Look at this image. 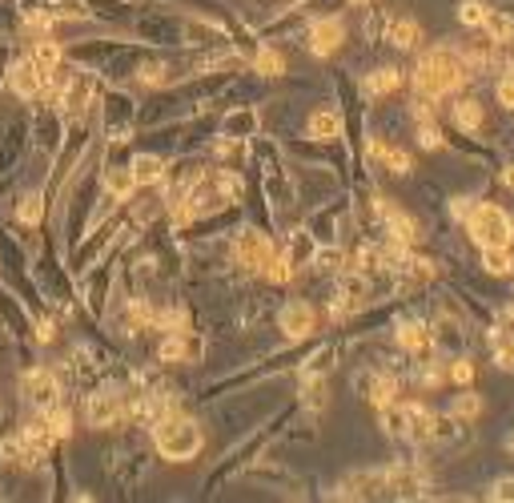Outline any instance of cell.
I'll return each mask as SVG.
<instances>
[{"instance_id": "6da1fadb", "label": "cell", "mask_w": 514, "mask_h": 503, "mask_svg": "<svg viewBox=\"0 0 514 503\" xmlns=\"http://www.w3.org/2000/svg\"><path fill=\"white\" fill-rule=\"evenodd\" d=\"M249 165L257 170V186H261L265 202L273 210V222H286V214L297 205V186H294V165H289V154L281 141L273 138H249Z\"/></svg>"}, {"instance_id": "7a4b0ae2", "label": "cell", "mask_w": 514, "mask_h": 503, "mask_svg": "<svg viewBox=\"0 0 514 503\" xmlns=\"http://www.w3.org/2000/svg\"><path fill=\"white\" fill-rule=\"evenodd\" d=\"M466 81H470V69H466L462 53L450 49V45H422V57H418L414 73H410V93L446 101L454 93H462Z\"/></svg>"}, {"instance_id": "3957f363", "label": "cell", "mask_w": 514, "mask_h": 503, "mask_svg": "<svg viewBox=\"0 0 514 503\" xmlns=\"http://www.w3.org/2000/svg\"><path fill=\"white\" fill-rule=\"evenodd\" d=\"M294 415H297V403H294V407H286V411H278V419H269V423H265V427H257L249 439H241V443L233 447L229 455H221V463H217V467L205 475V483H201V491H205V495H213L221 483H229V479H237L241 471L249 467V463L265 459V451H269V447L281 439V431H286V423L294 419Z\"/></svg>"}, {"instance_id": "277c9868", "label": "cell", "mask_w": 514, "mask_h": 503, "mask_svg": "<svg viewBox=\"0 0 514 503\" xmlns=\"http://www.w3.org/2000/svg\"><path fill=\"white\" fill-rule=\"evenodd\" d=\"M149 435H153V451H157L165 463H189L193 455L205 447L201 423L193 419V415H185L181 407L161 415V419L149 427Z\"/></svg>"}, {"instance_id": "5b68a950", "label": "cell", "mask_w": 514, "mask_h": 503, "mask_svg": "<svg viewBox=\"0 0 514 503\" xmlns=\"http://www.w3.org/2000/svg\"><path fill=\"white\" fill-rule=\"evenodd\" d=\"M466 238H470L474 250H494V246H514V218L490 197H478L474 210L462 222Z\"/></svg>"}, {"instance_id": "8992f818", "label": "cell", "mask_w": 514, "mask_h": 503, "mask_svg": "<svg viewBox=\"0 0 514 503\" xmlns=\"http://www.w3.org/2000/svg\"><path fill=\"white\" fill-rule=\"evenodd\" d=\"M289 154V162L297 165H313V170H334V178L342 181V186H350V149H345V141H321V138H310V133H302V138H286L281 141Z\"/></svg>"}, {"instance_id": "52a82bcc", "label": "cell", "mask_w": 514, "mask_h": 503, "mask_svg": "<svg viewBox=\"0 0 514 503\" xmlns=\"http://www.w3.org/2000/svg\"><path fill=\"white\" fill-rule=\"evenodd\" d=\"M273 254H278L273 234H269V230H261L257 222H241V226L229 234V258H233V266L245 270V274L261 278V270L269 266Z\"/></svg>"}, {"instance_id": "ba28073f", "label": "cell", "mask_w": 514, "mask_h": 503, "mask_svg": "<svg viewBox=\"0 0 514 503\" xmlns=\"http://www.w3.org/2000/svg\"><path fill=\"white\" fill-rule=\"evenodd\" d=\"M128 403H133V395H128L120 382H109V387L85 395V423L93 431L120 427V423H128Z\"/></svg>"}, {"instance_id": "9c48e42d", "label": "cell", "mask_w": 514, "mask_h": 503, "mask_svg": "<svg viewBox=\"0 0 514 503\" xmlns=\"http://www.w3.org/2000/svg\"><path fill=\"white\" fill-rule=\"evenodd\" d=\"M117 250H109L101 262H93V266L80 274V302H85V310L93 318H101L104 310H109V298H112V286H117Z\"/></svg>"}, {"instance_id": "30bf717a", "label": "cell", "mask_w": 514, "mask_h": 503, "mask_svg": "<svg viewBox=\"0 0 514 503\" xmlns=\"http://www.w3.org/2000/svg\"><path fill=\"white\" fill-rule=\"evenodd\" d=\"M305 230L313 234L318 246H345V234H350V194H337L334 202H321V210H313L305 218Z\"/></svg>"}, {"instance_id": "8fae6325", "label": "cell", "mask_w": 514, "mask_h": 503, "mask_svg": "<svg viewBox=\"0 0 514 503\" xmlns=\"http://www.w3.org/2000/svg\"><path fill=\"white\" fill-rule=\"evenodd\" d=\"M466 314L458 310V302H442L438 314L430 318V334H434V350L442 358H454V355H466L470 347V334H466Z\"/></svg>"}, {"instance_id": "7c38bea8", "label": "cell", "mask_w": 514, "mask_h": 503, "mask_svg": "<svg viewBox=\"0 0 514 503\" xmlns=\"http://www.w3.org/2000/svg\"><path fill=\"white\" fill-rule=\"evenodd\" d=\"M386 479H390V499H426L434 491V479L422 459L386 463Z\"/></svg>"}, {"instance_id": "4fadbf2b", "label": "cell", "mask_w": 514, "mask_h": 503, "mask_svg": "<svg viewBox=\"0 0 514 503\" xmlns=\"http://www.w3.org/2000/svg\"><path fill=\"white\" fill-rule=\"evenodd\" d=\"M205 358V334L201 331H161L153 342V363H201Z\"/></svg>"}, {"instance_id": "5bb4252c", "label": "cell", "mask_w": 514, "mask_h": 503, "mask_svg": "<svg viewBox=\"0 0 514 503\" xmlns=\"http://www.w3.org/2000/svg\"><path fill=\"white\" fill-rule=\"evenodd\" d=\"M390 331H394V347H398L402 355H410V358H430V355H438V350H434V334H430V323H426V318H418V314H398Z\"/></svg>"}, {"instance_id": "9a60e30c", "label": "cell", "mask_w": 514, "mask_h": 503, "mask_svg": "<svg viewBox=\"0 0 514 503\" xmlns=\"http://www.w3.org/2000/svg\"><path fill=\"white\" fill-rule=\"evenodd\" d=\"M329 495L334 499H386L390 495V479H386V467H358L350 475H342V483Z\"/></svg>"}, {"instance_id": "2e32d148", "label": "cell", "mask_w": 514, "mask_h": 503, "mask_svg": "<svg viewBox=\"0 0 514 503\" xmlns=\"http://www.w3.org/2000/svg\"><path fill=\"white\" fill-rule=\"evenodd\" d=\"M302 41H305V53L318 61H329L345 41V21L342 17H313L310 25L302 29Z\"/></svg>"}, {"instance_id": "e0dca14e", "label": "cell", "mask_w": 514, "mask_h": 503, "mask_svg": "<svg viewBox=\"0 0 514 503\" xmlns=\"http://www.w3.org/2000/svg\"><path fill=\"white\" fill-rule=\"evenodd\" d=\"M318 306L305 298H289L286 306L278 310V331L286 334V342H305V339H318Z\"/></svg>"}, {"instance_id": "ac0fdd59", "label": "cell", "mask_w": 514, "mask_h": 503, "mask_svg": "<svg viewBox=\"0 0 514 503\" xmlns=\"http://www.w3.org/2000/svg\"><path fill=\"white\" fill-rule=\"evenodd\" d=\"M353 390H358V395L377 411V407H386V403H398L402 382L394 379L386 366H361V371L353 374Z\"/></svg>"}, {"instance_id": "d6986e66", "label": "cell", "mask_w": 514, "mask_h": 503, "mask_svg": "<svg viewBox=\"0 0 514 503\" xmlns=\"http://www.w3.org/2000/svg\"><path fill=\"white\" fill-rule=\"evenodd\" d=\"M21 390H24V403L32 411H48V407L61 403V374L48 371V366H32V371L21 374Z\"/></svg>"}, {"instance_id": "ffe728a7", "label": "cell", "mask_w": 514, "mask_h": 503, "mask_svg": "<svg viewBox=\"0 0 514 503\" xmlns=\"http://www.w3.org/2000/svg\"><path fill=\"white\" fill-rule=\"evenodd\" d=\"M8 89H12L21 101H29V105L32 101H45L48 97V73L32 57H21L8 65Z\"/></svg>"}, {"instance_id": "44dd1931", "label": "cell", "mask_w": 514, "mask_h": 503, "mask_svg": "<svg viewBox=\"0 0 514 503\" xmlns=\"http://www.w3.org/2000/svg\"><path fill=\"white\" fill-rule=\"evenodd\" d=\"M358 89H361V97H366L369 105H382V101L398 97V93L406 89V73H402L398 65H377V69H369V73L361 77Z\"/></svg>"}, {"instance_id": "7402d4cb", "label": "cell", "mask_w": 514, "mask_h": 503, "mask_svg": "<svg viewBox=\"0 0 514 503\" xmlns=\"http://www.w3.org/2000/svg\"><path fill=\"white\" fill-rule=\"evenodd\" d=\"M446 125H454V130L462 133H482L486 130V105H482V97H474V93H454L446 105Z\"/></svg>"}, {"instance_id": "603a6c76", "label": "cell", "mask_w": 514, "mask_h": 503, "mask_svg": "<svg viewBox=\"0 0 514 503\" xmlns=\"http://www.w3.org/2000/svg\"><path fill=\"white\" fill-rule=\"evenodd\" d=\"M217 133H225V138H241V141H249V138H257L261 133V113H257V105H229V109H221L217 113Z\"/></svg>"}, {"instance_id": "cb8c5ba5", "label": "cell", "mask_w": 514, "mask_h": 503, "mask_svg": "<svg viewBox=\"0 0 514 503\" xmlns=\"http://www.w3.org/2000/svg\"><path fill=\"white\" fill-rule=\"evenodd\" d=\"M426 41L422 25H418L414 17H406V13H390V21H386V45L398 53H418Z\"/></svg>"}, {"instance_id": "d4e9b609", "label": "cell", "mask_w": 514, "mask_h": 503, "mask_svg": "<svg viewBox=\"0 0 514 503\" xmlns=\"http://www.w3.org/2000/svg\"><path fill=\"white\" fill-rule=\"evenodd\" d=\"M128 170H133V181H137V189L165 186L169 157H165V154H153V149H137V154L128 157Z\"/></svg>"}, {"instance_id": "484cf974", "label": "cell", "mask_w": 514, "mask_h": 503, "mask_svg": "<svg viewBox=\"0 0 514 503\" xmlns=\"http://www.w3.org/2000/svg\"><path fill=\"white\" fill-rule=\"evenodd\" d=\"M101 189L112 197V202L125 205L128 197L137 194V181H133L128 162H101Z\"/></svg>"}, {"instance_id": "4316f807", "label": "cell", "mask_w": 514, "mask_h": 503, "mask_svg": "<svg viewBox=\"0 0 514 503\" xmlns=\"http://www.w3.org/2000/svg\"><path fill=\"white\" fill-rule=\"evenodd\" d=\"M337 358H342V342H313V350L305 355V363L297 366V374H302V379H329Z\"/></svg>"}, {"instance_id": "83f0119b", "label": "cell", "mask_w": 514, "mask_h": 503, "mask_svg": "<svg viewBox=\"0 0 514 503\" xmlns=\"http://www.w3.org/2000/svg\"><path fill=\"white\" fill-rule=\"evenodd\" d=\"M0 323L8 326V334H12V339L21 342V347L32 339V314L12 298V294L4 290V286H0Z\"/></svg>"}, {"instance_id": "f1b7e54d", "label": "cell", "mask_w": 514, "mask_h": 503, "mask_svg": "<svg viewBox=\"0 0 514 503\" xmlns=\"http://www.w3.org/2000/svg\"><path fill=\"white\" fill-rule=\"evenodd\" d=\"M281 254H286L297 270H310L313 254H318V242H313V234L305 226H294V230H286V246H281Z\"/></svg>"}, {"instance_id": "f546056e", "label": "cell", "mask_w": 514, "mask_h": 503, "mask_svg": "<svg viewBox=\"0 0 514 503\" xmlns=\"http://www.w3.org/2000/svg\"><path fill=\"white\" fill-rule=\"evenodd\" d=\"M249 73H257L261 81H278V77L289 73V61L281 49H273V45H261V49L249 57Z\"/></svg>"}, {"instance_id": "4dcf8cb0", "label": "cell", "mask_w": 514, "mask_h": 503, "mask_svg": "<svg viewBox=\"0 0 514 503\" xmlns=\"http://www.w3.org/2000/svg\"><path fill=\"white\" fill-rule=\"evenodd\" d=\"M377 427H382V435L394 439V443H410L406 403H386V407H377Z\"/></svg>"}, {"instance_id": "1f68e13d", "label": "cell", "mask_w": 514, "mask_h": 503, "mask_svg": "<svg viewBox=\"0 0 514 503\" xmlns=\"http://www.w3.org/2000/svg\"><path fill=\"white\" fill-rule=\"evenodd\" d=\"M45 214H48L45 189H29V194L16 202V222H21L24 230H40V226H45Z\"/></svg>"}, {"instance_id": "d6a6232c", "label": "cell", "mask_w": 514, "mask_h": 503, "mask_svg": "<svg viewBox=\"0 0 514 503\" xmlns=\"http://www.w3.org/2000/svg\"><path fill=\"white\" fill-rule=\"evenodd\" d=\"M305 133L321 141H342V113L337 109H313L305 117Z\"/></svg>"}, {"instance_id": "836d02e7", "label": "cell", "mask_w": 514, "mask_h": 503, "mask_svg": "<svg viewBox=\"0 0 514 503\" xmlns=\"http://www.w3.org/2000/svg\"><path fill=\"white\" fill-rule=\"evenodd\" d=\"M406 427H410V447H426L434 431V411L426 403H406Z\"/></svg>"}, {"instance_id": "e575fe53", "label": "cell", "mask_w": 514, "mask_h": 503, "mask_svg": "<svg viewBox=\"0 0 514 503\" xmlns=\"http://www.w3.org/2000/svg\"><path fill=\"white\" fill-rule=\"evenodd\" d=\"M310 270L318 278H337L345 270V246H318V254H313V262H310Z\"/></svg>"}, {"instance_id": "d590c367", "label": "cell", "mask_w": 514, "mask_h": 503, "mask_svg": "<svg viewBox=\"0 0 514 503\" xmlns=\"http://www.w3.org/2000/svg\"><path fill=\"white\" fill-rule=\"evenodd\" d=\"M482 33L490 37V41L502 49V45H514V13L506 9H490L486 21H482Z\"/></svg>"}, {"instance_id": "8d00e7d4", "label": "cell", "mask_w": 514, "mask_h": 503, "mask_svg": "<svg viewBox=\"0 0 514 503\" xmlns=\"http://www.w3.org/2000/svg\"><path fill=\"white\" fill-rule=\"evenodd\" d=\"M454 419H462V423H478L482 419V395L474 387H458V395L450 398V407H446Z\"/></svg>"}, {"instance_id": "74e56055", "label": "cell", "mask_w": 514, "mask_h": 503, "mask_svg": "<svg viewBox=\"0 0 514 503\" xmlns=\"http://www.w3.org/2000/svg\"><path fill=\"white\" fill-rule=\"evenodd\" d=\"M478 262H482V270H486L490 278H506V274H514V254H510V246L478 250Z\"/></svg>"}, {"instance_id": "f35d334b", "label": "cell", "mask_w": 514, "mask_h": 503, "mask_svg": "<svg viewBox=\"0 0 514 503\" xmlns=\"http://www.w3.org/2000/svg\"><path fill=\"white\" fill-rule=\"evenodd\" d=\"M297 274H302V270H297L294 262H289V258H286V254H281V250L273 254V258H269V266L261 270V278H265V282H269V286H289V282H294Z\"/></svg>"}, {"instance_id": "ab89813d", "label": "cell", "mask_w": 514, "mask_h": 503, "mask_svg": "<svg viewBox=\"0 0 514 503\" xmlns=\"http://www.w3.org/2000/svg\"><path fill=\"white\" fill-rule=\"evenodd\" d=\"M414 146L434 154L442 149V117H426V122H414Z\"/></svg>"}, {"instance_id": "60d3db41", "label": "cell", "mask_w": 514, "mask_h": 503, "mask_svg": "<svg viewBox=\"0 0 514 503\" xmlns=\"http://www.w3.org/2000/svg\"><path fill=\"white\" fill-rule=\"evenodd\" d=\"M474 374H478V366H474V358H470V355H454V358H446V382H450V387H470Z\"/></svg>"}, {"instance_id": "b9f144b4", "label": "cell", "mask_w": 514, "mask_h": 503, "mask_svg": "<svg viewBox=\"0 0 514 503\" xmlns=\"http://www.w3.org/2000/svg\"><path fill=\"white\" fill-rule=\"evenodd\" d=\"M386 173H390V178H410V173H414V154L402 146H390V154H386Z\"/></svg>"}, {"instance_id": "7bdbcfd3", "label": "cell", "mask_w": 514, "mask_h": 503, "mask_svg": "<svg viewBox=\"0 0 514 503\" xmlns=\"http://www.w3.org/2000/svg\"><path fill=\"white\" fill-rule=\"evenodd\" d=\"M486 13H490V4H482V0H458V25H466V29H482V21H486Z\"/></svg>"}, {"instance_id": "ee69618b", "label": "cell", "mask_w": 514, "mask_h": 503, "mask_svg": "<svg viewBox=\"0 0 514 503\" xmlns=\"http://www.w3.org/2000/svg\"><path fill=\"white\" fill-rule=\"evenodd\" d=\"M490 363H494V371L510 374L514 371V347L510 342H494V347H490Z\"/></svg>"}, {"instance_id": "f6af8a7d", "label": "cell", "mask_w": 514, "mask_h": 503, "mask_svg": "<svg viewBox=\"0 0 514 503\" xmlns=\"http://www.w3.org/2000/svg\"><path fill=\"white\" fill-rule=\"evenodd\" d=\"M494 101L506 109V113H514V77L510 73H502L494 81Z\"/></svg>"}, {"instance_id": "bcb514c9", "label": "cell", "mask_w": 514, "mask_h": 503, "mask_svg": "<svg viewBox=\"0 0 514 503\" xmlns=\"http://www.w3.org/2000/svg\"><path fill=\"white\" fill-rule=\"evenodd\" d=\"M486 499H494V503H514V475L494 479V483L486 487Z\"/></svg>"}, {"instance_id": "7dc6e473", "label": "cell", "mask_w": 514, "mask_h": 503, "mask_svg": "<svg viewBox=\"0 0 514 503\" xmlns=\"http://www.w3.org/2000/svg\"><path fill=\"white\" fill-rule=\"evenodd\" d=\"M494 178H498V186H502V189H510V194H514V157H510V162H502V165H498V170H494Z\"/></svg>"}, {"instance_id": "c3c4849f", "label": "cell", "mask_w": 514, "mask_h": 503, "mask_svg": "<svg viewBox=\"0 0 514 503\" xmlns=\"http://www.w3.org/2000/svg\"><path fill=\"white\" fill-rule=\"evenodd\" d=\"M498 318H502L506 326H514V294H510V298H502V306H498Z\"/></svg>"}, {"instance_id": "681fc988", "label": "cell", "mask_w": 514, "mask_h": 503, "mask_svg": "<svg viewBox=\"0 0 514 503\" xmlns=\"http://www.w3.org/2000/svg\"><path fill=\"white\" fill-rule=\"evenodd\" d=\"M4 81H8V57L0 53V85H4Z\"/></svg>"}, {"instance_id": "f907efd6", "label": "cell", "mask_w": 514, "mask_h": 503, "mask_svg": "<svg viewBox=\"0 0 514 503\" xmlns=\"http://www.w3.org/2000/svg\"><path fill=\"white\" fill-rule=\"evenodd\" d=\"M345 4H353V9H366V4H374V0H345Z\"/></svg>"}, {"instance_id": "816d5d0a", "label": "cell", "mask_w": 514, "mask_h": 503, "mask_svg": "<svg viewBox=\"0 0 514 503\" xmlns=\"http://www.w3.org/2000/svg\"><path fill=\"white\" fill-rule=\"evenodd\" d=\"M506 451L514 455V431H510V435H506Z\"/></svg>"}, {"instance_id": "f5cc1de1", "label": "cell", "mask_w": 514, "mask_h": 503, "mask_svg": "<svg viewBox=\"0 0 514 503\" xmlns=\"http://www.w3.org/2000/svg\"><path fill=\"white\" fill-rule=\"evenodd\" d=\"M506 342H510V347H514V326H510V331H506Z\"/></svg>"}]
</instances>
